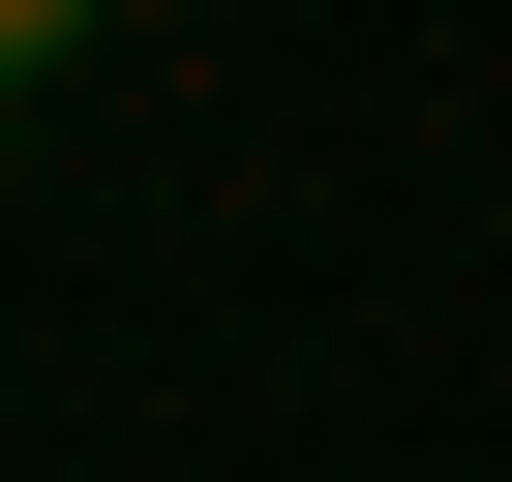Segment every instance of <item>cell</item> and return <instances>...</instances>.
<instances>
[{
    "label": "cell",
    "instance_id": "cell-1",
    "mask_svg": "<svg viewBox=\"0 0 512 482\" xmlns=\"http://www.w3.org/2000/svg\"><path fill=\"white\" fill-rule=\"evenodd\" d=\"M91 31H121V0H0V91H61V61H91Z\"/></svg>",
    "mask_w": 512,
    "mask_h": 482
}]
</instances>
